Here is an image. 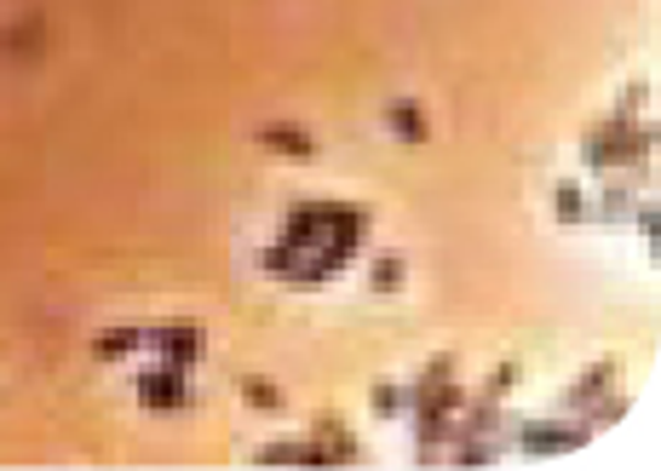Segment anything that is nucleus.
Instances as JSON below:
<instances>
[{
	"instance_id": "obj_1",
	"label": "nucleus",
	"mask_w": 661,
	"mask_h": 471,
	"mask_svg": "<svg viewBox=\"0 0 661 471\" xmlns=\"http://www.w3.org/2000/svg\"><path fill=\"white\" fill-rule=\"evenodd\" d=\"M650 156H655V127L633 116H604L599 127H587V144H581V161H587V173H650Z\"/></svg>"
},
{
	"instance_id": "obj_2",
	"label": "nucleus",
	"mask_w": 661,
	"mask_h": 471,
	"mask_svg": "<svg viewBox=\"0 0 661 471\" xmlns=\"http://www.w3.org/2000/svg\"><path fill=\"white\" fill-rule=\"evenodd\" d=\"M512 425V449L529 460H552V454H575L587 449L592 425L587 420H507Z\"/></svg>"
},
{
	"instance_id": "obj_3",
	"label": "nucleus",
	"mask_w": 661,
	"mask_h": 471,
	"mask_svg": "<svg viewBox=\"0 0 661 471\" xmlns=\"http://www.w3.org/2000/svg\"><path fill=\"white\" fill-rule=\"evenodd\" d=\"M190 368H173V362H156V368H144L139 374V409H150V414H179V409H190Z\"/></svg>"
},
{
	"instance_id": "obj_4",
	"label": "nucleus",
	"mask_w": 661,
	"mask_h": 471,
	"mask_svg": "<svg viewBox=\"0 0 661 471\" xmlns=\"http://www.w3.org/2000/svg\"><path fill=\"white\" fill-rule=\"evenodd\" d=\"M340 208H345V201H293L288 219H282V242H293L300 253H311V248L322 242V236L334 230Z\"/></svg>"
},
{
	"instance_id": "obj_5",
	"label": "nucleus",
	"mask_w": 661,
	"mask_h": 471,
	"mask_svg": "<svg viewBox=\"0 0 661 471\" xmlns=\"http://www.w3.org/2000/svg\"><path fill=\"white\" fill-rule=\"evenodd\" d=\"M144 345L161 357V362H173V368H196L208 351V333L196 328V322H161V328H144Z\"/></svg>"
},
{
	"instance_id": "obj_6",
	"label": "nucleus",
	"mask_w": 661,
	"mask_h": 471,
	"mask_svg": "<svg viewBox=\"0 0 661 471\" xmlns=\"http://www.w3.org/2000/svg\"><path fill=\"white\" fill-rule=\"evenodd\" d=\"M615 380H621V362H615V357H604V362H592V368H587V374H581V380H575L570 391H564V402H558V409H564V414H581V409H587V402H592V397H604V391H610Z\"/></svg>"
},
{
	"instance_id": "obj_7",
	"label": "nucleus",
	"mask_w": 661,
	"mask_h": 471,
	"mask_svg": "<svg viewBox=\"0 0 661 471\" xmlns=\"http://www.w3.org/2000/svg\"><path fill=\"white\" fill-rule=\"evenodd\" d=\"M311 437H317V449L328 454V465H351V460H362V443L345 431L340 414H322V420L311 425Z\"/></svg>"
},
{
	"instance_id": "obj_8",
	"label": "nucleus",
	"mask_w": 661,
	"mask_h": 471,
	"mask_svg": "<svg viewBox=\"0 0 661 471\" xmlns=\"http://www.w3.org/2000/svg\"><path fill=\"white\" fill-rule=\"evenodd\" d=\"M633 208H639L633 179L604 173V190H599V201H592V219H604V224H633Z\"/></svg>"
},
{
	"instance_id": "obj_9",
	"label": "nucleus",
	"mask_w": 661,
	"mask_h": 471,
	"mask_svg": "<svg viewBox=\"0 0 661 471\" xmlns=\"http://www.w3.org/2000/svg\"><path fill=\"white\" fill-rule=\"evenodd\" d=\"M259 144H264V150H277V156H288V161H311V156H317V139H311L306 127H293V121L259 127Z\"/></svg>"
},
{
	"instance_id": "obj_10",
	"label": "nucleus",
	"mask_w": 661,
	"mask_h": 471,
	"mask_svg": "<svg viewBox=\"0 0 661 471\" xmlns=\"http://www.w3.org/2000/svg\"><path fill=\"white\" fill-rule=\"evenodd\" d=\"M385 127L403 144H425V139H432V121H425V110L414 104V98H391V104H385Z\"/></svg>"
},
{
	"instance_id": "obj_11",
	"label": "nucleus",
	"mask_w": 661,
	"mask_h": 471,
	"mask_svg": "<svg viewBox=\"0 0 661 471\" xmlns=\"http://www.w3.org/2000/svg\"><path fill=\"white\" fill-rule=\"evenodd\" d=\"M144 351V328H104L92 340V357L98 362H127V357H139Z\"/></svg>"
},
{
	"instance_id": "obj_12",
	"label": "nucleus",
	"mask_w": 661,
	"mask_h": 471,
	"mask_svg": "<svg viewBox=\"0 0 661 471\" xmlns=\"http://www.w3.org/2000/svg\"><path fill=\"white\" fill-rule=\"evenodd\" d=\"M627 409H633V397L610 385L604 397H592V402H587V409H581V420H587L592 431H610V425H621V420H627Z\"/></svg>"
},
{
	"instance_id": "obj_13",
	"label": "nucleus",
	"mask_w": 661,
	"mask_h": 471,
	"mask_svg": "<svg viewBox=\"0 0 661 471\" xmlns=\"http://www.w3.org/2000/svg\"><path fill=\"white\" fill-rule=\"evenodd\" d=\"M552 213H558V224H587L592 219V201H587V190L575 179H564V184L552 190Z\"/></svg>"
},
{
	"instance_id": "obj_14",
	"label": "nucleus",
	"mask_w": 661,
	"mask_h": 471,
	"mask_svg": "<svg viewBox=\"0 0 661 471\" xmlns=\"http://www.w3.org/2000/svg\"><path fill=\"white\" fill-rule=\"evenodd\" d=\"M369 409H374V420H403V414H409V385L380 380V385L369 391Z\"/></svg>"
},
{
	"instance_id": "obj_15",
	"label": "nucleus",
	"mask_w": 661,
	"mask_h": 471,
	"mask_svg": "<svg viewBox=\"0 0 661 471\" xmlns=\"http://www.w3.org/2000/svg\"><path fill=\"white\" fill-rule=\"evenodd\" d=\"M409 282V264H403V253H380L374 264H369V288L374 293H397Z\"/></svg>"
},
{
	"instance_id": "obj_16",
	"label": "nucleus",
	"mask_w": 661,
	"mask_h": 471,
	"mask_svg": "<svg viewBox=\"0 0 661 471\" xmlns=\"http://www.w3.org/2000/svg\"><path fill=\"white\" fill-rule=\"evenodd\" d=\"M300 259H306V253L277 236L271 248H259V271H264V277H282V282H288V277H293V264H300Z\"/></svg>"
},
{
	"instance_id": "obj_17",
	"label": "nucleus",
	"mask_w": 661,
	"mask_h": 471,
	"mask_svg": "<svg viewBox=\"0 0 661 471\" xmlns=\"http://www.w3.org/2000/svg\"><path fill=\"white\" fill-rule=\"evenodd\" d=\"M242 402H248V409H259V414H277L282 409V385L264 380V374H248L242 380Z\"/></svg>"
},
{
	"instance_id": "obj_18",
	"label": "nucleus",
	"mask_w": 661,
	"mask_h": 471,
	"mask_svg": "<svg viewBox=\"0 0 661 471\" xmlns=\"http://www.w3.org/2000/svg\"><path fill=\"white\" fill-rule=\"evenodd\" d=\"M253 460L259 465H300L306 460V437H277V443H259Z\"/></svg>"
},
{
	"instance_id": "obj_19",
	"label": "nucleus",
	"mask_w": 661,
	"mask_h": 471,
	"mask_svg": "<svg viewBox=\"0 0 661 471\" xmlns=\"http://www.w3.org/2000/svg\"><path fill=\"white\" fill-rule=\"evenodd\" d=\"M518 380H523V368L518 362H501V368H489V380L472 391V397H489V402H507L512 391H518Z\"/></svg>"
},
{
	"instance_id": "obj_20",
	"label": "nucleus",
	"mask_w": 661,
	"mask_h": 471,
	"mask_svg": "<svg viewBox=\"0 0 661 471\" xmlns=\"http://www.w3.org/2000/svg\"><path fill=\"white\" fill-rule=\"evenodd\" d=\"M438 380H454V351H438L432 362L420 368V380H414V385H438Z\"/></svg>"
},
{
	"instance_id": "obj_21",
	"label": "nucleus",
	"mask_w": 661,
	"mask_h": 471,
	"mask_svg": "<svg viewBox=\"0 0 661 471\" xmlns=\"http://www.w3.org/2000/svg\"><path fill=\"white\" fill-rule=\"evenodd\" d=\"M644 98H650V81H633L621 92V104H615V116H639L644 110Z\"/></svg>"
}]
</instances>
